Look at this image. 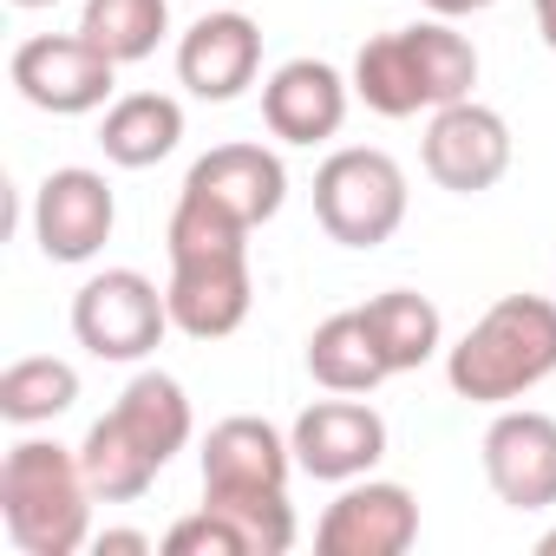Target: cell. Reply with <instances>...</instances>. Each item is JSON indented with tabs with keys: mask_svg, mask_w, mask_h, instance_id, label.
Masks as SVG:
<instances>
[{
	"mask_svg": "<svg viewBox=\"0 0 556 556\" xmlns=\"http://www.w3.org/2000/svg\"><path fill=\"white\" fill-rule=\"evenodd\" d=\"M249 223H236L229 210H216L197 190H177L164 249H170V328L190 341H229L249 308H255V275H249Z\"/></svg>",
	"mask_w": 556,
	"mask_h": 556,
	"instance_id": "6da1fadb",
	"label": "cell"
},
{
	"mask_svg": "<svg viewBox=\"0 0 556 556\" xmlns=\"http://www.w3.org/2000/svg\"><path fill=\"white\" fill-rule=\"evenodd\" d=\"M549 374H556V302L549 295H504L445 348V380L471 406H517Z\"/></svg>",
	"mask_w": 556,
	"mask_h": 556,
	"instance_id": "7a4b0ae2",
	"label": "cell"
},
{
	"mask_svg": "<svg viewBox=\"0 0 556 556\" xmlns=\"http://www.w3.org/2000/svg\"><path fill=\"white\" fill-rule=\"evenodd\" d=\"M92 484L73 445L21 439L0 458V523L21 556H79L92 543Z\"/></svg>",
	"mask_w": 556,
	"mask_h": 556,
	"instance_id": "3957f363",
	"label": "cell"
},
{
	"mask_svg": "<svg viewBox=\"0 0 556 556\" xmlns=\"http://www.w3.org/2000/svg\"><path fill=\"white\" fill-rule=\"evenodd\" d=\"M315 223L341 249H380L406 223V170L374 144H341L315 170Z\"/></svg>",
	"mask_w": 556,
	"mask_h": 556,
	"instance_id": "277c9868",
	"label": "cell"
},
{
	"mask_svg": "<svg viewBox=\"0 0 556 556\" xmlns=\"http://www.w3.org/2000/svg\"><path fill=\"white\" fill-rule=\"evenodd\" d=\"M164 328H170V302L144 268H105L73 295V341L92 361L138 367L164 341Z\"/></svg>",
	"mask_w": 556,
	"mask_h": 556,
	"instance_id": "5b68a950",
	"label": "cell"
},
{
	"mask_svg": "<svg viewBox=\"0 0 556 556\" xmlns=\"http://www.w3.org/2000/svg\"><path fill=\"white\" fill-rule=\"evenodd\" d=\"M8 73H14V92L34 112H53V118L105 112L112 86H118V60H105L86 34H34V40L14 47Z\"/></svg>",
	"mask_w": 556,
	"mask_h": 556,
	"instance_id": "8992f818",
	"label": "cell"
},
{
	"mask_svg": "<svg viewBox=\"0 0 556 556\" xmlns=\"http://www.w3.org/2000/svg\"><path fill=\"white\" fill-rule=\"evenodd\" d=\"M510 125L504 112L478 105V99H458V105H439L432 125H426V144H419V164L439 190L452 197H478L491 184H504L510 170Z\"/></svg>",
	"mask_w": 556,
	"mask_h": 556,
	"instance_id": "52a82bcc",
	"label": "cell"
},
{
	"mask_svg": "<svg viewBox=\"0 0 556 556\" xmlns=\"http://www.w3.org/2000/svg\"><path fill=\"white\" fill-rule=\"evenodd\" d=\"M112 229H118V197H112V184L99 170L60 164V170L40 177V190H34V242H40L47 262H66V268L92 262L112 242Z\"/></svg>",
	"mask_w": 556,
	"mask_h": 556,
	"instance_id": "ba28073f",
	"label": "cell"
},
{
	"mask_svg": "<svg viewBox=\"0 0 556 556\" xmlns=\"http://www.w3.org/2000/svg\"><path fill=\"white\" fill-rule=\"evenodd\" d=\"M289 445H295V471L321 484H354L387 458V419L361 393H334L302 406V419L289 426Z\"/></svg>",
	"mask_w": 556,
	"mask_h": 556,
	"instance_id": "9c48e42d",
	"label": "cell"
},
{
	"mask_svg": "<svg viewBox=\"0 0 556 556\" xmlns=\"http://www.w3.org/2000/svg\"><path fill=\"white\" fill-rule=\"evenodd\" d=\"M419 543V497L393 478H354L315 523L321 556H406Z\"/></svg>",
	"mask_w": 556,
	"mask_h": 556,
	"instance_id": "30bf717a",
	"label": "cell"
},
{
	"mask_svg": "<svg viewBox=\"0 0 556 556\" xmlns=\"http://www.w3.org/2000/svg\"><path fill=\"white\" fill-rule=\"evenodd\" d=\"M484 478L497 504L510 510H549L556 504V419L536 406H497L484 426Z\"/></svg>",
	"mask_w": 556,
	"mask_h": 556,
	"instance_id": "8fae6325",
	"label": "cell"
},
{
	"mask_svg": "<svg viewBox=\"0 0 556 556\" xmlns=\"http://www.w3.org/2000/svg\"><path fill=\"white\" fill-rule=\"evenodd\" d=\"M262 73V27L236 8H210L184 40H177V86L203 105H229L255 86Z\"/></svg>",
	"mask_w": 556,
	"mask_h": 556,
	"instance_id": "7c38bea8",
	"label": "cell"
},
{
	"mask_svg": "<svg viewBox=\"0 0 556 556\" xmlns=\"http://www.w3.org/2000/svg\"><path fill=\"white\" fill-rule=\"evenodd\" d=\"M348 105H354V79H341L328 60H282L262 79V125L302 151L341 138Z\"/></svg>",
	"mask_w": 556,
	"mask_h": 556,
	"instance_id": "4fadbf2b",
	"label": "cell"
},
{
	"mask_svg": "<svg viewBox=\"0 0 556 556\" xmlns=\"http://www.w3.org/2000/svg\"><path fill=\"white\" fill-rule=\"evenodd\" d=\"M295 445L282 426L255 413H229L203 439V497H236V491H289Z\"/></svg>",
	"mask_w": 556,
	"mask_h": 556,
	"instance_id": "5bb4252c",
	"label": "cell"
},
{
	"mask_svg": "<svg viewBox=\"0 0 556 556\" xmlns=\"http://www.w3.org/2000/svg\"><path fill=\"white\" fill-rule=\"evenodd\" d=\"M184 190H197V197H210L216 210H229L236 223L262 229L268 216H282V203H289V170H282V157H275L268 144L236 138V144L203 151V157L190 164Z\"/></svg>",
	"mask_w": 556,
	"mask_h": 556,
	"instance_id": "9a60e30c",
	"label": "cell"
},
{
	"mask_svg": "<svg viewBox=\"0 0 556 556\" xmlns=\"http://www.w3.org/2000/svg\"><path fill=\"white\" fill-rule=\"evenodd\" d=\"M184 144V105L170 92H125L99 118V151L118 170H151Z\"/></svg>",
	"mask_w": 556,
	"mask_h": 556,
	"instance_id": "2e32d148",
	"label": "cell"
},
{
	"mask_svg": "<svg viewBox=\"0 0 556 556\" xmlns=\"http://www.w3.org/2000/svg\"><path fill=\"white\" fill-rule=\"evenodd\" d=\"M354 99L380 118H419L432 112V86L419 73V53H413V34H374L361 53H354Z\"/></svg>",
	"mask_w": 556,
	"mask_h": 556,
	"instance_id": "e0dca14e",
	"label": "cell"
},
{
	"mask_svg": "<svg viewBox=\"0 0 556 556\" xmlns=\"http://www.w3.org/2000/svg\"><path fill=\"white\" fill-rule=\"evenodd\" d=\"M308 374H315L321 393H374L380 380H393V367H387V354H380V341H374L361 308L328 315L308 334Z\"/></svg>",
	"mask_w": 556,
	"mask_h": 556,
	"instance_id": "ac0fdd59",
	"label": "cell"
},
{
	"mask_svg": "<svg viewBox=\"0 0 556 556\" xmlns=\"http://www.w3.org/2000/svg\"><path fill=\"white\" fill-rule=\"evenodd\" d=\"M118 426L157 458V465H170L184 445H190V432H197V413H190V393L170 380V374H157V367H144L125 393H118Z\"/></svg>",
	"mask_w": 556,
	"mask_h": 556,
	"instance_id": "d6986e66",
	"label": "cell"
},
{
	"mask_svg": "<svg viewBox=\"0 0 556 556\" xmlns=\"http://www.w3.org/2000/svg\"><path fill=\"white\" fill-rule=\"evenodd\" d=\"M361 315H367V328H374V341H380L393 374H413V367H426L445 348V315L426 295H413V289H387Z\"/></svg>",
	"mask_w": 556,
	"mask_h": 556,
	"instance_id": "ffe728a7",
	"label": "cell"
},
{
	"mask_svg": "<svg viewBox=\"0 0 556 556\" xmlns=\"http://www.w3.org/2000/svg\"><path fill=\"white\" fill-rule=\"evenodd\" d=\"M79 465H86V484H92L99 504H131V497H144L151 478L164 471V465L118 426V413L92 419V432H86V445H79Z\"/></svg>",
	"mask_w": 556,
	"mask_h": 556,
	"instance_id": "44dd1931",
	"label": "cell"
},
{
	"mask_svg": "<svg viewBox=\"0 0 556 556\" xmlns=\"http://www.w3.org/2000/svg\"><path fill=\"white\" fill-rule=\"evenodd\" d=\"M79 400V367L60 354H27L0 374V419L8 426H53L60 413H73Z\"/></svg>",
	"mask_w": 556,
	"mask_h": 556,
	"instance_id": "7402d4cb",
	"label": "cell"
},
{
	"mask_svg": "<svg viewBox=\"0 0 556 556\" xmlns=\"http://www.w3.org/2000/svg\"><path fill=\"white\" fill-rule=\"evenodd\" d=\"M79 34H86L105 60L138 66V60H151L157 40L170 34V0H86Z\"/></svg>",
	"mask_w": 556,
	"mask_h": 556,
	"instance_id": "603a6c76",
	"label": "cell"
},
{
	"mask_svg": "<svg viewBox=\"0 0 556 556\" xmlns=\"http://www.w3.org/2000/svg\"><path fill=\"white\" fill-rule=\"evenodd\" d=\"M203 504H216L242 530L249 556H282V549H295V504H289V491H236V497H203Z\"/></svg>",
	"mask_w": 556,
	"mask_h": 556,
	"instance_id": "cb8c5ba5",
	"label": "cell"
},
{
	"mask_svg": "<svg viewBox=\"0 0 556 556\" xmlns=\"http://www.w3.org/2000/svg\"><path fill=\"white\" fill-rule=\"evenodd\" d=\"M164 549H170V556H249L242 530H236L216 504H197L190 517H177V523L164 530Z\"/></svg>",
	"mask_w": 556,
	"mask_h": 556,
	"instance_id": "d4e9b609",
	"label": "cell"
},
{
	"mask_svg": "<svg viewBox=\"0 0 556 556\" xmlns=\"http://www.w3.org/2000/svg\"><path fill=\"white\" fill-rule=\"evenodd\" d=\"M92 549H99V556H105V549H112V556H144V549H151V536H144V530H99V536H92Z\"/></svg>",
	"mask_w": 556,
	"mask_h": 556,
	"instance_id": "484cf974",
	"label": "cell"
},
{
	"mask_svg": "<svg viewBox=\"0 0 556 556\" xmlns=\"http://www.w3.org/2000/svg\"><path fill=\"white\" fill-rule=\"evenodd\" d=\"M484 8H497V0H426V14H439V21H465V14H484Z\"/></svg>",
	"mask_w": 556,
	"mask_h": 556,
	"instance_id": "4316f807",
	"label": "cell"
},
{
	"mask_svg": "<svg viewBox=\"0 0 556 556\" xmlns=\"http://www.w3.org/2000/svg\"><path fill=\"white\" fill-rule=\"evenodd\" d=\"M536 8V34H543V47L556 53V0H530Z\"/></svg>",
	"mask_w": 556,
	"mask_h": 556,
	"instance_id": "83f0119b",
	"label": "cell"
},
{
	"mask_svg": "<svg viewBox=\"0 0 556 556\" xmlns=\"http://www.w3.org/2000/svg\"><path fill=\"white\" fill-rule=\"evenodd\" d=\"M536 556H556V530H543V536H536Z\"/></svg>",
	"mask_w": 556,
	"mask_h": 556,
	"instance_id": "f1b7e54d",
	"label": "cell"
},
{
	"mask_svg": "<svg viewBox=\"0 0 556 556\" xmlns=\"http://www.w3.org/2000/svg\"><path fill=\"white\" fill-rule=\"evenodd\" d=\"M14 8H60V0H14Z\"/></svg>",
	"mask_w": 556,
	"mask_h": 556,
	"instance_id": "f546056e",
	"label": "cell"
}]
</instances>
